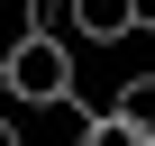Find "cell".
<instances>
[{
	"label": "cell",
	"instance_id": "7",
	"mask_svg": "<svg viewBox=\"0 0 155 146\" xmlns=\"http://www.w3.org/2000/svg\"><path fill=\"white\" fill-rule=\"evenodd\" d=\"M146 28H155V0H146Z\"/></svg>",
	"mask_w": 155,
	"mask_h": 146
},
{
	"label": "cell",
	"instance_id": "1",
	"mask_svg": "<svg viewBox=\"0 0 155 146\" xmlns=\"http://www.w3.org/2000/svg\"><path fill=\"white\" fill-rule=\"evenodd\" d=\"M73 82H82V73H73V46L64 37H18L9 55H0V91H9L18 110H73Z\"/></svg>",
	"mask_w": 155,
	"mask_h": 146
},
{
	"label": "cell",
	"instance_id": "2",
	"mask_svg": "<svg viewBox=\"0 0 155 146\" xmlns=\"http://www.w3.org/2000/svg\"><path fill=\"white\" fill-rule=\"evenodd\" d=\"M137 18H146V0H73V37H91V46H119Z\"/></svg>",
	"mask_w": 155,
	"mask_h": 146
},
{
	"label": "cell",
	"instance_id": "4",
	"mask_svg": "<svg viewBox=\"0 0 155 146\" xmlns=\"http://www.w3.org/2000/svg\"><path fill=\"white\" fill-rule=\"evenodd\" d=\"M73 146H155V137H137L119 110H91V119H73Z\"/></svg>",
	"mask_w": 155,
	"mask_h": 146
},
{
	"label": "cell",
	"instance_id": "6",
	"mask_svg": "<svg viewBox=\"0 0 155 146\" xmlns=\"http://www.w3.org/2000/svg\"><path fill=\"white\" fill-rule=\"evenodd\" d=\"M0 146H28V137H18V119H9V110H0Z\"/></svg>",
	"mask_w": 155,
	"mask_h": 146
},
{
	"label": "cell",
	"instance_id": "5",
	"mask_svg": "<svg viewBox=\"0 0 155 146\" xmlns=\"http://www.w3.org/2000/svg\"><path fill=\"white\" fill-rule=\"evenodd\" d=\"M28 28L37 37H73V0H28Z\"/></svg>",
	"mask_w": 155,
	"mask_h": 146
},
{
	"label": "cell",
	"instance_id": "3",
	"mask_svg": "<svg viewBox=\"0 0 155 146\" xmlns=\"http://www.w3.org/2000/svg\"><path fill=\"white\" fill-rule=\"evenodd\" d=\"M137 137H155V73H128V82H119V101H110Z\"/></svg>",
	"mask_w": 155,
	"mask_h": 146
}]
</instances>
